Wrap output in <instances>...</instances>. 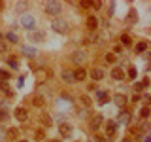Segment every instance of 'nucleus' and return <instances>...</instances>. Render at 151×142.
Segmentation results:
<instances>
[{
    "instance_id": "obj_9",
    "label": "nucleus",
    "mask_w": 151,
    "mask_h": 142,
    "mask_svg": "<svg viewBox=\"0 0 151 142\" xmlns=\"http://www.w3.org/2000/svg\"><path fill=\"white\" fill-rule=\"evenodd\" d=\"M87 28H89V30H93V32L98 28V19L94 17V15H89L87 17Z\"/></svg>"
},
{
    "instance_id": "obj_4",
    "label": "nucleus",
    "mask_w": 151,
    "mask_h": 142,
    "mask_svg": "<svg viewBox=\"0 0 151 142\" xmlns=\"http://www.w3.org/2000/svg\"><path fill=\"white\" fill-rule=\"evenodd\" d=\"M13 116H15L19 121H25L27 117H28V110H27L25 106H17L15 110H13Z\"/></svg>"
},
{
    "instance_id": "obj_43",
    "label": "nucleus",
    "mask_w": 151,
    "mask_h": 142,
    "mask_svg": "<svg viewBox=\"0 0 151 142\" xmlns=\"http://www.w3.org/2000/svg\"><path fill=\"white\" fill-rule=\"evenodd\" d=\"M0 40H2V32H0Z\"/></svg>"
},
{
    "instance_id": "obj_21",
    "label": "nucleus",
    "mask_w": 151,
    "mask_h": 142,
    "mask_svg": "<svg viewBox=\"0 0 151 142\" xmlns=\"http://www.w3.org/2000/svg\"><path fill=\"white\" fill-rule=\"evenodd\" d=\"M9 80V72L6 68H0V82H8Z\"/></svg>"
},
{
    "instance_id": "obj_36",
    "label": "nucleus",
    "mask_w": 151,
    "mask_h": 142,
    "mask_svg": "<svg viewBox=\"0 0 151 142\" xmlns=\"http://www.w3.org/2000/svg\"><path fill=\"white\" fill-rule=\"evenodd\" d=\"M129 76L130 78H136V68H129Z\"/></svg>"
},
{
    "instance_id": "obj_5",
    "label": "nucleus",
    "mask_w": 151,
    "mask_h": 142,
    "mask_svg": "<svg viewBox=\"0 0 151 142\" xmlns=\"http://www.w3.org/2000/svg\"><path fill=\"white\" fill-rule=\"evenodd\" d=\"M59 131H60V135H63V136H70V135H72V125H70L68 121H63L59 125Z\"/></svg>"
},
{
    "instance_id": "obj_28",
    "label": "nucleus",
    "mask_w": 151,
    "mask_h": 142,
    "mask_svg": "<svg viewBox=\"0 0 151 142\" xmlns=\"http://www.w3.org/2000/svg\"><path fill=\"white\" fill-rule=\"evenodd\" d=\"M17 133H19V131L15 129V127H13V129H9V131H8V136H9V138H17Z\"/></svg>"
},
{
    "instance_id": "obj_1",
    "label": "nucleus",
    "mask_w": 151,
    "mask_h": 142,
    "mask_svg": "<svg viewBox=\"0 0 151 142\" xmlns=\"http://www.w3.org/2000/svg\"><path fill=\"white\" fill-rule=\"evenodd\" d=\"M51 27H53V30L59 32V34H66V32H68V23H66L64 19H53Z\"/></svg>"
},
{
    "instance_id": "obj_6",
    "label": "nucleus",
    "mask_w": 151,
    "mask_h": 142,
    "mask_svg": "<svg viewBox=\"0 0 151 142\" xmlns=\"http://www.w3.org/2000/svg\"><path fill=\"white\" fill-rule=\"evenodd\" d=\"M113 102H115L117 106H125V104L129 102V99H127L123 93H115V95H113Z\"/></svg>"
},
{
    "instance_id": "obj_45",
    "label": "nucleus",
    "mask_w": 151,
    "mask_h": 142,
    "mask_svg": "<svg viewBox=\"0 0 151 142\" xmlns=\"http://www.w3.org/2000/svg\"><path fill=\"white\" fill-rule=\"evenodd\" d=\"M89 142H94V140H89Z\"/></svg>"
},
{
    "instance_id": "obj_19",
    "label": "nucleus",
    "mask_w": 151,
    "mask_h": 142,
    "mask_svg": "<svg viewBox=\"0 0 151 142\" xmlns=\"http://www.w3.org/2000/svg\"><path fill=\"white\" fill-rule=\"evenodd\" d=\"M136 21H138V12H136V9H130V13H129V23H130V25H134Z\"/></svg>"
},
{
    "instance_id": "obj_22",
    "label": "nucleus",
    "mask_w": 151,
    "mask_h": 142,
    "mask_svg": "<svg viewBox=\"0 0 151 142\" xmlns=\"http://www.w3.org/2000/svg\"><path fill=\"white\" fill-rule=\"evenodd\" d=\"M6 38H8L9 42H12V44H17V42H19V36L15 34V32H8V34H6Z\"/></svg>"
},
{
    "instance_id": "obj_13",
    "label": "nucleus",
    "mask_w": 151,
    "mask_h": 142,
    "mask_svg": "<svg viewBox=\"0 0 151 142\" xmlns=\"http://www.w3.org/2000/svg\"><path fill=\"white\" fill-rule=\"evenodd\" d=\"M115 131H117V123L115 121H108L106 123V133H108V135H115Z\"/></svg>"
},
{
    "instance_id": "obj_34",
    "label": "nucleus",
    "mask_w": 151,
    "mask_h": 142,
    "mask_svg": "<svg viewBox=\"0 0 151 142\" xmlns=\"http://www.w3.org/2000/svg\"><path fill=\"white\" fill-rule=\"evenodd\" d=\"M79 6H81V8H91V2H85V0H81V2H79Z\"/></svg>"
},
{
    "instance_id": "obj_20",
    "label": "nucleus",
    "mask_w": 151,
    "mask_h": 142,
    "mask_svg": "<svg viewBox=\"0 0 151 142\" xmlns=\"http://www.w3.org/2000/svg\"><path fill=\"white\" fill-rule=\"evenodd\" d=\"M134 49H136V53H142V51H145V49H147V42H138Z\"/></svg>"
},
{
    "instance_id": "obj_3",
    "label": "nucleus",
    "mask_w": 151,
    "mask_h": 142,
    "mask_svg": "<svg viewBox=\"0 0 151 142\" xmlns=\"http://www.w3.org/2000/svg\"><path fill=\"white\" fill-rule=\"evenodd\" d=\"M34 25H36V21H34V17H32L30 13H25V15L21 17V27L28 28V30H34Z\"/></svg>"
},
{
    "instance_id": "obj_30",
    "label": "nucleus",
    "mask_w": 151,
    "mask_h": 142,
    "mask_svg": "<svg viewBox=\"0 0 151 142\" xmlns=\"http://www.w3.org/2000/svg\"><path fill=\"white\" fill-rule=\"evenodd\" d=\"M79 99H81V102L85 104V106H91V101H89V97H87V95H81Z\"/></svg>"
},
{
    "instance_id": "obj_24",
    "label": "nucleus",
    "mask_w": 151,
    "mask_h": 142,
    "mask_svg": "<svg viewBox=\"0 0 151 142\" xmlns=\"http://www.w3.org/2000/svg\"><path fill=\"white\" fill-rule=\"evenodd\" d=\"M121 42H123V46H130V44H132V40H130L129 34H123V36H121Z\"/></svg>"
},
{
    "instance_id": "obj_27",
    "label": "nucleus",
    "mask_w": 151,
    "mask_h": 142,
    "mask_svg": "<svg viewBox=\"0 0 151 142\" xmlns=\"http://www.w3.org/2000/svg\"><path fill=\"white\" fill-rule=\"evenodd\" d=\"M44 101H45V99L42 97V95H38V97H34V104H36V106H42V104H44Z\"/></svg>"
},
{
    "instance_id": "obj_33",
    "label": "nucleus",
    "mask_w": 151,
    "mask_h": 142,
    "mask_svg": "<svg viewBox=\"0 0 151 142\" xmlns=\"http://www.w3.org/2000/svg\"><path fill=\"white\" fill-rule=\"evenodd\" d=\"M91 6L98 9V8H102V2H100V0H96V2H91Z\"/></svg>"
},
{
    "instance_id": "obj_7",
    "label": "nucleus",
    "mask_w": 151,
    "mask_h": 142,
    "mask_svg": "<svg viewBox=\"0 0 151 142\" xmlns=\"http://www.w3.org/2000/svg\"><path fill=\"white\" fill-rule=\"evenodd\" d=\"M111 78L117 80V82H121V80H125V72H123L121 66H115V68L111 70Z\"/></svg>"
},
{
    "instance_id": "obj_26",
    "label": "nucleus",
    "mask_w": 151,
    "mask_h": 142,
    "mask_svg": "<svg viewBox=\"0 0 151 142\" xmlns=\"http://www.w3.org/2000/svg\"><path fill=\"white\" fill-rule=\"evenodd\" d=\"M140 116H142V120H147V117H149V108L147 106L142 108V110H140Z\"/></svg>"
},
{
    "instance_id": "obj_40",
    "label": "nucleus",
    "mask_w": 151,
    "mask_h": 142,
    "mask_svg": "<svg viewBox=\"0 0 151 142\" xmlns=\"http://www.w3.org/2000/svg\"><path fill=\"white\" fill-rule=\"evenodd\" d=\"M121 142H132V140H130V138H123Z\"/></svg>"
},
{
    "instance_id": "obj_16",
    "label": "nucleus",
    "mask_w": 151,
    "mask_h": 142,
    "mask_svg": "<svg viewBox=\"0 0 151 142\" xmlns=\"http://www.w3.org/2000/svg\"><path fill=\"white\" fill-rule=\"evenodd\" d=\"M83 59H85V53L83 51H76V53L72 55V61L76 64H79V63H83Z\"/></svg>"
},
{
    "instance_id": "obj_17",
    "label": "nucleus",
    "mask_w": 151,
    "mask_h": 142,
    "mask_svg": "<svg viewBox=\"0 0 151 142\" xmlns=\"http://www.w3.org/2000/svg\"><path fill=\"white\" fill-rule=\"evenodd\" d=\"M60 76H63V80H64V82H68V83L74 82V76H72L70 70H63V74H60Z\"/></svg>"
},
{
    "instance_id": "obj_11",
    "label": "nucleus",
    "mask_w": 151,
    "mask_h": 142,
    "mask_svg": "<svg viewBox=\"0 0 151 142\" xmlns=\"http://www.w3.org/2000/svg\"><path fill=\"white\" fill-rule=\"evenodd\" d=\"M96 99H98V104H106L108 99H110V95H108V91H98Z\"/></svg>"
},
{
    "instance_id": "obj_31",
    "label": "nucleus",
    "mask_w": 151,
    "mask_h": 142,
    "mask_svg": "<svg viewBox=\"0 0 151 142\" xmlns=\"http://www.w3.org/2000/svg\"><path fill=\"white\" fill-rule=\"evenodd\" d=\"M142 89H144V85H142V82H136V83H134V91H136V93H140Z\"/></svg>"
},
{
    "instance_id": "obj_32",
    "label": "nucleus",
    "mask_w": 151,
    "mask_h": 142,
    "mask_svg": "<svg viewBox=\"0 0 151 142\" xmlns=\"http://www.w3.org/2000/svg\"><path fill=\"white\" fill-rule=\"evenodd\" d=\"M9 66H12V68H19V61H15V59H9Z\"/></svg>"
},
{
    "instance_id": "obj_35",
    "label": "nucleus",
    "mask_w": 151,
    "mask_h": 142,
    "mask_svg": "<svg viewBox=\"0 0 151 142\" xmlns=\"http://www.w3.org/2000/svg\"><path fill=\"white\" fill-rule=\"evenodd\" d=\"M44 123L49 127V125H51V117H49V116H44Z\"/></svg>"
},
{
    "instance_id": "obj_2",
    "label": "nucleus",
    "mask_w": 151,
    "mask_h": 142,
    "mask_svg": "<svg viewBox=\"0 0 151 142\" xmlns=\"http://www.w3.org/2000/svg\"><path fill=\"white\" fill-rule=\"evenodd\" d=\"M60 9H63L60 2H45V13H49V15H57Z\"/></svg>"
},
{
    "instance_id": "obj_38",
    "label": "nucleus",
    "mask_w": 151,
    "mask_h": 142,
    "mask_svg": "<svg viewBox=\"0 0 151 142\" xmlns=\"http://www.w3.org/2000/svg\"><path fill=\"white\" fill-rule=\"evenodd\" d=\"M96 142H108V138H104V136H98Z\"/></svg>"
},
{
    "instance_id": "obj_42",
    "label": "nucleus",
    "mask_w": 151,
    "mask_h": 142,
    "mask_svg": "<svg viewBox=\"0 0 151 142\" xmlns=\"http://www.w3.org/2000/svg\"><path fill=\"white\" fill-rule=\"evenodd\" d=\"M19 142H28V140H19Z\"/></svg>"
},
{
    "instance_id": "obj_41",
    "label": "nucleus",
    "mask_w": 151,
    "mask_h": 142,
    "mask_svg": "<svg viewBox=\"0 0 151 142\" xmlns=\"http://www.w3.org/2000/svg\"><path fill=\"white\" fill-rule=\"evenodd\" d=\"M2 9H4V2H0V12H2Z\"/></svg>"
},
{
    "instance_id": "obj_23",
    "label": "nucleus",
    "mask_w": 151,
    "mask_h": 142,
    "mask_svg": "<svg viewBox=\"0 0 151 142\" xmlns=\"http://www.w3.org/2000/svg\"><path fill=\"white\" fill-rule=\"evenodd\" d=\"M8 117V108H0V121H6Z\"/></svg>"
},
{
    "instance_id": "obj_15",
    "label": "nucleus",
    "mask_w": 151,
    "mask_h": 142,
    "mask_svg": "<svg viewBox=\"0 0 151 142\" xmlns=\"http://www.w3.org/2000/svg\"><path fill=\"white\" fill-rule=\"evenodd\" d=\"M30 40H32V42H42V40H44V32L32 30V32H30Z\"/></svg>"
},
{
    "instance_id": "obj_8",
    "label": "nucleus",
    "mask_w": 151,
    "mask_h": 142,
    "mask_svg": "<svg viewBox=\"0 0 151 142\" xmlns=\"http://www.w3.org/2000/svg\"><path fill=\"white\" fill-rule=\"evenodd\" d=\"M72 76H74V82H83V80L87 78V72H85L83 68H78V70L72 72Z\"/></svg>"
},
{
    "instance_id": "obj_37",
    "label": "nucleus",
    "mask_w": 151,
    "mask_h": 142,
    "mask_svg": "<svg viewBox=\"0 0 151 142\" xmlns=\"http://www.w3.org/2000/svg\"><path fill=\"white\" fill-rule=\"evenodd\" d=\"M0 51H6V44L4 42H0Z\"/></svg>"
},
{
    "instance_id": "obj_18",
    "label": "nucleus",
    "mask_w": 151,
    "mask_h": 142,
    "mask_svg": "<svg viewBox=\"0 0 151 142\" xmlns=\"http://www.w3.org/2000/svg\"><path fill=\"white\" fill-rule=\"evenodd\" d=\"M23 53H25L27 57H36L38 51L34 49V47H27V46H25V47H23Z\"/></svg>"
},
{
    "instance_id": "obj_39",
    "label": "nucleus",
    "mask_w": 151,
    "mask_h": 142,
    "mask_svg": "<svg viewBox=\"0 0 151 142\" xmlns=\"http://www.w3.org/2000/svg\"><path fill=\"white\" fill-rule=\"evenodd\" d=\"M2 136H4V129H2V127H0V138H2Z\"/></svg>"
},
{
    "instance_id": "obj_44",
    "label": "nucleus",
    "mask_w": 151,
    "mask_h": 142,
    "mask_svg": "<svg viewBox=\"0 0 151 142\" xmlns=\"http://www.w3.org/2000/svg\"><path fill=\"white\" fill-rule=\"evenodd\" d=\"M145 142H149V140H147V138H145Z\"/></svg>"
},
{
    "instance_id": "obj_29",
    "label": "nucleus",
    "mask_w": 151,
    "mask_h": 142,
    "mask_svg": "<svg viewBox=\"0 0 151 142\" xmlns=\"http://www.w3.org/2000/svg\"><path fill=\"white\" fill-rule=\"evenodd\" d=\"M0 89H2V91H6V93L9 95V85H8V82H0Z\"/></svg>"
},
{
    "instance_id": "obj_25",
    "label": "nucleus",
    "mask_w": 151,
    "mask_h": 142,
    "mask_svg": "<svg viewBox=\"0 0 151 142\" xmlns=\"http://www.w3.org/2000/svg\"><path fill=\"white\" fill-rule=\"evenodd\" d=\"M117 61V57H115V53H108L106 55V63H110V64H113Z\"/></svg>"
},
{
    "instance_id": "obj_12",
    "label": "nucleus",
    "mask_w": 151,
    "mask_h": 142,
    "mask_svg": "<svg viewBox=\"0 0 151 142\" xmlns=\"http://www.w3.org/2000/svg\"><path fill=\"white\" fill-rule=\"evenodd\" d=\"M121 123V125H129L130 123V114H127V112H121L119 114V120H117Z\"/></svg>"
},
{
    "instance_id": "obj_14",
    "label": "nucleus",
    "mask_w": 151,
    "mask_h": 142,
    "mask_svg": "<svg viewBox=\"0 0 151 142\" xmlns=\"http://www.w3.org/2000/svg\"><path fill=\"white\" fill-rule=\"evenodd\" d=\"M100 123H102V116H93V120H91V129L96 131L98 127H100Z\"/></svg>"
},
{
    "instance_id": "obj_10",
    "label": "nucleus",
    "mask_w": 151,
    "mask_h": 142,
    "mask_svg": "<svg viewBox=\"0 0 151 142\" xmlns=\"http://www.w3.org/2000/svg\"><path fill=\"white\" fill-rule=\"evenodd\" d=\"M104 76H106V72H104L102 68H93V70H91V78H93V80H96V82L104 80Z\"/></svg>"
}]
</instances>
